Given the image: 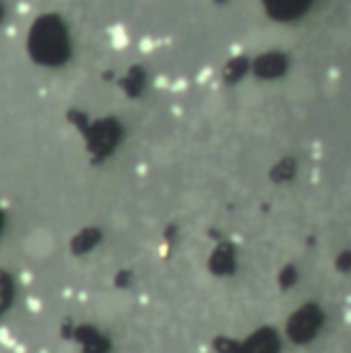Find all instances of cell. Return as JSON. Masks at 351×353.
Instances as JSON below:
<instances>
[{
	"label": "cell",
	"instance_id": "obj_1",
	"mask_svg": "<svg viewBox=\"0 0 351 353\" xmlns=\"http://www.w3.org/2000/svg\"><path fill=\"white\" fill-rule=\"evenodd\" d=\"M325 320H327V314L318 304H314V302L304 304L298 312H293L289 316L287 335L291 337L293 343L306 345L320 333V329L325 327Z\"/></svg>",
	"mask_w": 351,
	"mask_h": 353
},
{
	"label": "cell",
	"instance_id": "obj_2",
	"mask_svg": "<svg viewBox=\"0 0 351 353\" xmlns=\"http://www.w3.org/2000/svg\"><path fill=\"white\" fill-rule=\"evenodd\" d=\"M54 248H56L54 235H52V232H48L44 228H35L25 235V252L29 254L31 258L44 260L54 252Z\"/></svg>",
	"mask_w": 351,
	"mask_h": 353
},
{
	"label": "cell",
	"instance_id": "obj_3",
	"mask_svg": "<svg viewBox=\"0 0 351 353\" xmlns=\"http://www.w3.org/2000/svg\"><path fill=\"white\" fill-rule=\"evenodd\" d=\"M287 70V58L283 54H264L258 58L256 64V75L273 79V77H281Z\"/></svg>",
	"mask_w": 351,
	"mask_h": 353
},
{
	"label": "cell",
	"instance_id": "obj_4",
	"mask_svg": "<svg viewBox=\"0 0 351 353\" xmlns=\"http://www.w3.org/2000/svg\"><path fill=\"white\" fill-rule=\"evenodd\" d=\"M269 6H271L273 17L289 21V19H298L304 12H308L310 2H306V0H285V2H271Z\"/></svg>",
	"mask_w": 351,
	"mask_h": 353
},
{
	"label": "cell",
	"instance_id": "obj_5",
	"mask_svg": "<svg viewBox=\"0 0 351 353\" xmlns=\"http://www.w3.org/2000/svg\"><path fill=\"white\" fill-rule=\"evenodd\" d=\"M296 169H298L296 159L287 157V159H283V161H281V163L273 169V180H275V182H285V180H291L293 176H296Z\"/></svg>",
	"mask_w": 351,
	"mask_h": 353
},
{
	"label": "cell",
	"instance_id": "obj_6",
	"mask_svg": "<svg viewBox=\"0 0 351 353\" xmlns=\"http://www.w3.org/2000/svg\"><path fill=\"white\" fill-rule=\"evenodd\" d=\"M335 269L339 273H351V250H343L335 256Z\"/></svg>",
	"mask_w": 351,
	"mask_h": 353
},
{
	"label": "cell",
	"instance_id": "obj_7",
	"mask_svg": "<svg viewBox=\"0 0 351 353\" xmlns=\"http://www.w3.org/2000/svg\"><path fill=\"white\" fill-rule=\"evenodd\" d=\"M112 33H114V37H112V46H114V48H126V46H128V35H126V31L122 29V27H118V29H114Z\"/></svg>",
	"mask_w": 351,
	"mask_h": 353
},
{
	"label": "cell",
	"instance_id": "obj_8",
	"mask_svg": "<svg viewBox=\"0 0 351 353\" xmlns=\"http://www.w3.org/2000/svg\"><path fill=\"white\" fill-rule=\"evenodd\" d=\"M298 279V273H296V266H285L283 275H281V285L287 287V285H293Z\"/></svg>",
	"mask_w": 351,
	"mask_h": 353
},
{
	"label": "cell",
	"instance_id": "obj_9",
	"mask_svg": "<svg viewBox=\"0 0 351 353\" xmlns=\"http://www.w3.org/2000/svg\"><path fill=\"white\" fill-rule=\"evenodd\" d=\"M140 50H143V52H151L153 50L151 39H143V41H140Z\"/></svg>",
	"mask_w": 351,
	"mask_h": 353
}]
</instances>
